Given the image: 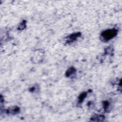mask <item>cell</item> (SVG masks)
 I'll return each instance as SVG.
<instances>
[{"label": "cell", "mask_w": 122, "mask_h": 122, "mask_svg": "<svg viewBox=\"0 0 122 122\" xmlns=\"http://www.w3.org/2000/svg\"><path fill=\"white\" fill-rule=\"evenodd\" d=\"M117 34V30L114 29L104 31L102 34V38L104 41H108L114 37Z\"/></svg>", "instance_id": "cell-1"}]
</instances>
